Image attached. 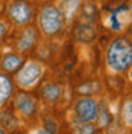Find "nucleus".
<instances>
[{"mask_svg":"<svg viewBox=\"0 0 132 134\" xmlns=\"http://www.w3.org/2000/svg\"><path fill=\"white\" fill-rule=\"evenodd\" d=\"M122 119H123L124 125H128V128H129L131 124H132V105H131V100L129 99L123 104V108H122Z\"/></svg>","mask_w":132,"mask_h":134,"instance_id":"dca6fc26","label":"nucleus"},{"mask_svg":"<svg viewBox=\"0 0 132 134\" xmlns=\"http://www.w3.org/2000/svg\"><path fill=\"white\" fill-rule=\"evenodd\" d=\"M44 128H46L47 133H56V128H58V126H56V124H55L52 119H47L46 124H44Z\"/></svg>","mask_w":132,"mask_h":134,"instance_id":"f3484780","label":"nucleus"},{"mask_svg":"<svg viewBox=\"0 0 132 134\" xmlns=\"http://www.w3.org/2000/svg\"><path fill=\"white\" fill-rule=\"evenodd\" d=\"M74 37L79 43H91L96 38V29L93 27L91 23H79L76 31H74Z\"/></svg>","mask_w":132,"mask_h":134,"instance_id":"9b49d317","label":"nucleus"},{"mask_svg":"<svg viewBox=\"0 0 132 134\" xmlns=\"http://www.w3.org/2000/svg\"><path fill=\"white\" fill-rule=\"evenodd\" d=\"M96 110H97V104L93 98H81L74 104V119L79 124L93 122L96 119Z\"/></svg>","mask_w":132,"mask_h":134,"instance_id":"423d86ee","label":"nucleus"},{"mask_svg":"<svg viewBox=\"0 0 132 134\" xmlns=\"http://www.w3.org/2000/svg\"><path fill=\"white\" fill-rule=\"evenodd\" d=\"M6 15L15 26H26L32 20L33 8L26 0H12L6 8Z\"/></svg>","mask_w":132,"mask_h":134,"instance_id":"20e7f679","label":"nucleus"},{"mask_svg":"<svg viewBox=\"0 0 132 134\" xmlns=\"http://www.w3.org/2000/svg\"><path fill=\"white\" fill-rule=\"evenodd\" d=\"M6 32H8V25H6L5 21H2V20H0V41L5 38Z\"/></svg>","mask_w":132,"mask_h":134,"instance_id":"6ab92c4d","label":"nucleus"},{"mask_svg":"<svg viewBox=\"0 0 132 134\" xmlns=\"http://www.w3.org/2000/svg\"><path fill=\"white\" fill-rule=\"evenodd\" d=\"M3 133H6V131H5V128H3V126L0 125V134H3Z\"/></svg>","mask_w":132,"mask_h":134,"instance_id":"aec40b11","label":"nucleus"},{"mask_svg":"<svg viewBox=\"0 0 132 134\" xmlns=\"http://www.w3.org/2000/svg\"><path fill=\"white\" fill-rule=\"evenodd\" d=\"M12 79L6 72H0V108L8 104V100L12 96Z\"/></svg>","mask_w":132,"mask_h":134,"instance_id":"9d476101","label":"nucleus"},{"mask_svg":"<svg viewBox=\"0 0 132 134\" xmlns=\"http://www.w3.org/2000/svg\"><path fill=\"white\" fill-rule=\"evenodd\" d=\"M23 63H25L23 55H20V53H5L0 58V69L6 73H14L21 67Z\"/></svg>","mask_w":132,"mask_h":134,"instance_id":"6e6552de","label":"nucleus"},{"mask_svg":"<svg viewBox=\"0 0 132 134\" xmlns=\"http://www.w3.org/2000/svg\"><path fill=\"white\" fill-rule=\"evenodd\" d=\"M14 110L18 114V117L29 120L33 119L38 113V107H37V100L33 99L31 94H27L25 92H20L15 94L14 98Z\"/></svg>","mask_w":132,"mask_h":134,"instance_id":"39448f33","label":"nucleus"},{"mask_svg":"<svg viewBox=\"0 0 132 134\" xmlns=\"http://www.w3.org/2000/svg\"><path fill=\"white\" fill-rule=\"evenodd\" d=\"M37 38H38V31L35 29V26H26L18 32L15 43H14V47L20 53H26L35 46Z\"/></svg>","mask_w":132,"mask_h":134,"instance_id":"0eeeda50","label":"nucleus"},{"mask_svg":"<svg viewBox=\"0 0 132 134\" xmlns=\"http://www.w3.org/2000/svg\"><path fill=\"white\" fill-rule=\"evenodd\" d=\"M82 5V0H58V9L64 15L65 21H71Z\"/></svg>","mask_w":132,"mask_h":134,"instance_id":"1a4fd4ad","label":"nucleus"},{"mask_svg":"<svg viewBox=\"0 0 132 134\" xmlns=\"http://www.w3.org/2000/svg\"><path fill=\"white\" fill-rule=\"evenodd\" d=\"M76 131H77V133H93V131H94V126L90 125V122H83L82 126H79Z\"/></svg>","mask_w":132,"mask_h":134,"instance_id":"a211bd4d","label":"nucleus"},{"mask_svg":"<svg viewBox=\"0 0 132 134\" xmlns=\"http://www.w3.org/2000/svg\"><path fill=\"white\" fill-rule=\"evenodd\" d=\"M41 96H43V99L46 100V102H49V104L56 102L58 98L61 96V88L53 82L46 84V85L43 87V90H41Z\"/></svg>","mask_w":132,"mask_h":134,"instance_id":"f8f14e48","label":"nucleus"},{"mask_svg":"<svg viewBox=\"0 0 132 134\" xmlns=\"http://www.w3.org/2000/svg\"><path fill=\"white\" fill-rule=\"evenodd\" d=\"M44 75V64L37 59H29L17 70L15 82L21 90H32Z\"/></svg>","mask_w":132,"mask_h":134,"instance_id":"7ed1b4c3","label":"nucleus"},{"mask_svg":"<svg viewBox=\"0 0 132 134\" xmlns=\"http://www.w3.org/2000/svg\"><path fill=\"white\" fill-rule=\"evenodd\" d=\"M132 63L131 41L126 37L112 40L106 49V67L112 73L126 72Z\"/></svg>","mask_w":132,"mask_h":134,"instance_id":"f257e3e1","label":"nucleus"},{"mask_svg":"<svg viewBox=\"0 0 132 134\" xmlns=\"http://www.w3.org/2000/svg\"><path fill=\"white\" fill-rule=\"evenodd\" d=\"M0 125L5 128V131H8V130L18 128V122H17V117L12 113L5 111V113H0Z\"/></svg>","mask_w":132,"mask_h":134,"instance_id":"4468645a","label":"nucleus"},{"mask_svg":"<svg viewBox=\"0 0 132 134\" xmlns=\"http://www.w3.org/2000/svg\"><path fill=\"white\" fill-rule=\"evenodd\" d=\"M96 119H97V124L99 126H106L111 122V114H109V110H108V104L106 100H100L97 104V110H96Z\"/></svg>","mask_w":132,"mask_h":134,"instance_id":"ddd939ff","label":"nucleus"},{"mask_svg":"<svg viewBox=\"0 0 132 134\" xmlns=\"http://www.w3.org/2000/svg\"><path fill=\"white\" fill-rule=\"evenodd\" d=\"M81 17H82V20L85 23H91L93 25V21L96 18V8H94V5L90 3V2L85 3L82 6V14H81Z\"/></svg>","mask_w":132,"mask_h":134,"instance_id":"2eb2a0df","label":"nucleus"},{"mask_svg":"<svg viewBox=\"0 0 132 134\" xmlns=\"http://www.w3.org/2000/svg\"><path fill=\"white\" fill-rule=\"evenodd\" d=\"M37 20H38V27H40L41 34H44L46 37L58 35L65 26V18L61 14L56 5L43 6Z\"/></svg>","mask_w":132,"mask_h":134,"instance_id":"f03ea898","label":"nucleus"}]
</instances>
